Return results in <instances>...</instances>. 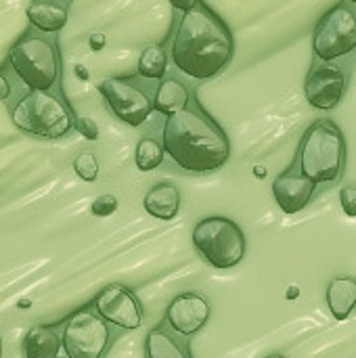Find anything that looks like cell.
<instances>
[{
  "label": "cell",
  "instance_id": "18",
  "mask_svg": "<svg viewBox=\"0 0 356 358\" xmlns=\"http://www.w3.org/2000/svg\"><path fill=\"white\" fill-rule=\"evenodd\" d=\"M145 358H191L189 346L164 323L149 329L145 338Z\"/></svg>",
  "mask_w": 356,
  "mask_h": 358
},
{
  "label": "cell",
  "instance_id": "9",
  "mask_svg": "<svg viewBox=\"0 0 356 358\" xmlns=\"http://www.w3.org/2000/svg\"><path fill=\"white\" fill-rule=\"evenodd\" d=\"M313 50L319 63H336L356 50V4L338 2L317 23Z\"/></svg>",
  "mask_w": 356,
  "mask_h": 358
},
{
  "label": "cell",
  "instance_id": "14",
  "mask_svg": "<svg viewBox=\"0 0 356 358\" xmlns=\"http://www.w3.org/2000/svg\"><path fill=\"white\" fill-rule=\"evenodd\" d=\"M67 13H69V2H59V0H34L25 8L29 29H36L40 34L61 31L67 23Z\"/></svg>",
  "mask_w": 356,
  "mask_h": 358
},
{
  "label": "cell",
  "instance_id": "6",
  "mask_svg": "<svg viewBox=\"0 0 356 358\" xmlns=\"http://www.w3.org/2000/svg\"><path fill=\"white\" fill-rule=\"evenodd\" d=\"M199 256L218 271H229L241 264L248 252V239L237 222L225 216L201 218L191 235Z\"/></svg>",
  "mask_w": 356,
  "mask_h": 358
},
{
  "label": "cell",
  "instance_id": "17",
  "mask_svg": "<svg viewBox=\"0 0 356 358\" xmlns=\"http://www.w3.org/2000/svg\"><path fill=\"white\" fill-rule=\"evenodd\" d=\"M143 208L157 220H172L180 210V191L168 182L153 185L143 197Z\"/></svg>",
  "mask_w": 356,
  "mask_h": 358
},
{
  "label": "cell",
  "instance_id": "32",
  "mask_svg": "<svg viewBox=\"0 0 356 358\" xmlns=\"http://www.w3.org/2000/svg\"><path fill=\"white\" fill-rule=\"evenodd\" d=\"M0 358H2V338H0Z\"/></svg>",
  "mask_w": 356,
  "mask_h": 358
},
{
  "label": "cell",
  "instance_id": "30",
  "mask_svg": "<svg viewBox=\"0 0 356 358\" xmlns=\"http://www.w3.org/2000/svg\"><path fill=\"white\" fill-rule=\"evenodd\" d=\"M298 294H300V292H298V289H294V287H292V289H290V294H287V296H290V298H294V296H298Z\"/></svg>",
  "mask_w": 356,
  "mask_h": 358
},
{
  "label": "cell",
  "instance_id": "27",
  "mask_svg": "<svg viewBox=\"0 0 356 358\" xmlns=\"http://www.w3.org/2000/svg\"><path fill=\"white\" fill-rule=\"evenodd\" d=\"M88 44H90V48H92L94 52L101 50V48L105 46V34H92L90 40H88Z\"/></svg>",
  "mask_w": 356,
  "mask_h": 358
},
{
  "label": "cell",
  "instance_id": "15",
  "mask_svg": "<svg viewBox=\"0 0 356 358\" xmlns=\"http://www.w3.org/2000/svg\"><path fill=\"white\" fill-rule=\"evenodd\" d=\"M23 358H59L63 352L61 329L55 325H34L25 331L21 342Z\"/></svg>",
  "mask_w": 356,
  "mask_h": 358
},
{
  "label": "cell",
  "instance_id": "28",
  "mask_svg": "<svg viewBox=\"0 0 356 358\" xmlns=\"http://www.w3.org/2000/svg\"><path fill=\"white\" fill-rule=\"evenodd\" d=\"M172 6H174V8H178V10H183V13H187V10H191V8L195 6V0H191V2H178V0H172Z\"/></svg>",
  "mask_w": 356,
  "mask_h": 358
},
{
  "label": "cell",
  "instance_id": "10",
  "mask_svg": "<svg viewBox=\"0 0 356 358\" xmlns=\"http://www.w3.org/2000/svg\"><path fill=\"white\" fill-rule=\"evenodd\" d=\"M90 304L101 315V319H105L115 329L134 331L143 325L141 300L130 287L122 283H111L103 287Z\"/></svg>",
  "mask_w": 356,
  "mask_h": 358
},
{
  "label": "cell",
  "instance_id": "5",
  "mask_svg": "<svg viewBox=\"0 0 356 358\" xmlns=\"http://www.w3.org/2000/svg\"><path fill=\"white\" fill-rule=\"evenodd\" d=\"M296 168L315 185H334L346 168V138L334 120H317L300 138Z\"/></svg>",
  "mask_w": 356,
  "mask_h": 358
},
{
  "label": "cell",
  "instance_id": "13",
  "mask_svg": "<svg viewBox=\"0 0 356 358\" xmlns=\"http://www.w3.org/2000/svg\"><path fill=\"white\" fill-rule=\"evenodd\" d=\"M273 195L277 206L292 216L308 208V203L317 195V185L311 178H306L296 168V164H292L283 174H279L273 180Z\"/></svg>",
  "mask_w": 356,
  "mask_h": 358
},
{
  "label": "cell",
  "instance_id": "22",
  "mask_svg": "<svg viewBox=\"0 0 356 358\" xmlns=\"http://www.w3.org/2000/svg\"><path fill=\"white\" fill-rule=\"evenodd\" d=\"M73 172H76L84 182H94L97 176H99V162H97V157H94L90 151L80 153V155L73 159Z\"/></svg>",
  "mask_w": 356,
  "mask_h": 358
},
{
  "label": "cell",
  "instance_id": "24",
  "mask_svg": "<svg viewBox=\"0 0 356 358\" xmlns=\"http://www.w3.org/2000/svg\"><path fill=\"white\" fill-rule=\"evenodd\" d=\"M340 206H342L346 216L356 218V187H353V185L342 187V191H340Z\"/></svg>",
  "mask_w": 356,
  "mask_h": 358
},
{
  "label": "cell",
  "instance_id": "25",
  "mask_svg": "<svg viewBox=\"0 0 356 358\" xmlns=\"http://www.w3.org/2000/svg\"><path fill=\"white\" fill-rule=\"evenodd\" d=\"M76 128H78V132L84 134V138H88V141H97V138H99V130H97L94 122L88 120V117H78V120H76Z\"/></svg>",
  "mask_w": 356,
  "mask_h": 358
},
{
  "label": "cell",
  "instance_id": "29",
  "mask_svg": "<svg viewBox=\"0 0 356 358\" xmlns=\"http://www.w3.org/2000/svg\"><path fill=\"white\" fill-rule=\"evenodd\" d=\"M76 73H80V78H84V80L88 78V73H86V69H84L82 65H78V67H76Z\"/></svg>",
  "mask_w": 356,
  "mask_h": 358
},
{
  "label": "cell",
  "instance_id": "21",
  "mask_svg": "<svg viewBox=\"0 0 356 358\" xmlns=\"http://www.w3.org/2000/svg\"><path fill=\"white\" fill-rule=\"evenodd\" d=\"M134 164L141 172L157 170L166 164V153L162 147V141L153 134H145L134 151Z\"/></svg>",
  "mask_w": 356,
  "mask_h": 358
},
{
  "label": "cell",
  "instance_id": "1",
  "mask_svg": "<svg viewBox=\"0 0 356 358\" xmlns=\"http://www.w3.org/2000/svg\"><path fill=\"white\" fill-rule=\"evenodd\" d=\"M159 134L166 162L183 174L216 172L231 157L229 134L206 111L197 94L187 109L162 120Z\"/></svg>",
  "mask_w": 356,
  "mask_h": 358
},
{
  "label": "cell",
  "instance_id": "2",
  "mask_svg": "<svg viewBox=\"0 0 356 358\" xmlns=\"http://www.w3.org/2000/svg\"><path fill=\"white\" fill-rule=\"evenodd\" d=\"M233 57L231 27L206 2L195 0V6L180 15L172 34L170 59L176 71L195 82H208L222 73Z\"/></svg>",
  "mask_w": 356,
  "mask_h": 358
},
{
  "label": "cell",
  "instance_id": "16",
  "mask_svg": "<svg viewBox=\"0 0 356 358\" xmlns=\"http://www.w3.org/2000/svg\"><path fill=\"white\" fill-rule=\"evenodd\" d=\"M193 90H189V86L174 78L168 76L164 78L157 86H155V96H153V111L162 117L166 115H174L183 109L189 107L191 99H193Z\"/></svg>",
  "mask_w": 356,
  "mask_h": 358
},
{
  "label": "cell",
  "instance_id": "12",
  "mask_svg": "<svg viewBox=\"0 0 356 358\" xmlns=\"http://www.w3.org/2000/svg\"><path fill=\"white\" fill-rule=\"evenodd\" d=\"M210 315H212L210 302L201 294L185 292L172 298V302L168 304L164 315V325L176 336L193 338L208 325Z\"/></svg>",
  "mask_w": 356,
  "mask_h": 358
},
{
  "label": "cell",
  "instance_id": "11",
  "mask_svg": "<svg viewBox=\"0 0 356 358\" xmlns=\"http://www.w3.org/2000/svg\"><path fill=\"white\" fill-rule=\"evenodd\" d=\"M348 90V76L338 63H315L304 80V92L311 107L319 111L336 109Z\"/></svg>",
  "mask_w": 356,
  "mask_h": 358
},
{
  "label": "cell",
  "instance_id": "4",
  "mask_svg": "<svg viewBox=\"0 0 356 358\" xmlns=\"http://www.w3.org/2000/svg\"><path fill=\"white\" fill-rule=\"evenodd\" d=\"M15 101L8 109L10 122L17 130L38 136L57 141L67 136L76 128V113L69 107L63 90L42 92H13Z\"/></svg>",
  "mask_w": 356,
  "mask_h": 358
},
{
  "label": "cell",
  "instance_id": "20",
  "mask_svg": "<svg viewBox=\"0 0 356 358\" xmlns=\"http://www.w3.org/2000/svg\"><path fill=\"white\" fill-rule=\"evenodd\" d=\"M168 71V55L164 44H149L138 57L136 76L145 82H162Z\"/></svg>",
  "mask_w": 356,
  "mask_h": 358
},
{
  "label": "cell",
  "instance_id": "31",
  "mask_svg": "<svg viewBox=\"0 0 356 358\" xmlns=\"http://www.w3.org/2000/svg\"><path fill=\"white\" fill-rule=\"evenodd\" d=\"M266 358H287V357H283V355H271V357H266Z\"/></svg>",
  "mask_w": 356,
  "mask_h": 358
},
{
  "label": "cell",
  "instance_id": "19",
  "mask_svg": "<svg viewBox=\"0 0 356 358\" xmlns=\"http://www.w3.org/2000/svg\"><path fill=\"white\" fill-rule=\"evenodd\" d=\"M327 306L336 321H346L356 308V279L336 277L327 287Z\"/></svg>",
  "mask_w": 356,
  "mask_h": 358
},
{
  "label": "cell",
  "instance_id": "7",
  "mask_svg": "<svg viewBox=\"0 0 356 358\" xmlns=\"http://www.w3.org/2000/svg\"><path fill=\"white\" fill-rule=\"evenodd\" d=\"M65 358H105L118 340V329L86 304L59 323Z\"/></svg>",
  "mask_w": 356,
  "mask_h": 358
},
{
  "label": "cell",
  "instance_id": "23",
  "mask_svg": "<svg viewBox=\"0 0 356 358\" xmlns=\"http://www.w3.org/2000/svg\"><path fill=\"white\" fill-rule=\"evenodd\" d=\"M115 210H118V199H115L113 195H109V193L99 195V197L92 201V206H90V212H92V216H97V218L111 216Z\"/></svg>",
  "mask_w": 356,
  "mask_h": 358
},
{
  "label": "cell",
  "instance_id": "26",
  "mask_svg": "<svg viewBox=\"0 0 356 358\" xmlns=\"http://www.w3.org/2000/svg\"><path fill=\"white\" fill-rule=\"evenodd\" d=\"M13 96V86H10V80L6 78V73L2 71L0 67V101H8Z\"/></svg>",
  "mask_w": 356,
  "mask_h": 358
},
{
  "label": "cell",
  "instance_id": "3",
  "mask_svg": "<svg viewBox=\"0 0 356 358\" xmlns=\"http://www.w3.org/2000/svg\"><path fill=\"white\" fill-rule=\"evenodd\" d=\"M2 71L13 84H19L21 92L63 90V59L57 34H40L27 29L8 48Z\"/></svg>",
  "mask_w": 356,
  "mask_h": 358
},
{
  "label": "cell",
  "instance_id": "8",
  "mask_svg": "<svg viewBox=\"0 0 356 358\" xmlns=\"http://www.w3.org/2000/svg\"><path fill=\"white\" fill-rule=\"evenodd\" d=\"M107 109L124 124L138 128L149 122L153 113L155 88L138 76H115L105 78L97 84Z\"/></svg>",
  "mask_w": 356,
  "mask_h": 358
}]
</instances>
